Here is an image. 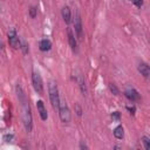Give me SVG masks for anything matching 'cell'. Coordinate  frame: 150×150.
I'll use <instances>...</instances> for the list:
<instances>
[{
  "label": "cell",
  "mask_w": 150,
  "mask_h": 150,
  "mask_svg": "<svg viewBox=\"0 0 150 150\" xmlns=\"http://www.w3.org/2000/svg\"><path fill=\"white\" fill-rule=\"evenodd\" d=\"M131 1L134 3V5H136L137 7H141L143 5V0H131Z\"/></svg>",
  "instance_id": "23"
},
{
  "label": "cell",
  "mask_w": 150,
  "mask_h": 150,
  "mask_svg": "<svg viewBox=\"0 0 150 150\" xmlns=\"http://www.w3.org/2000/svg\"><path fill=\"white\" fill-rule=\"evenodd\" d=\"M36 108H38V112H39L41 120H42V121H46V120L48 119V112H47V110H46L45 103L41 101V100H39V101L36 102Z\"/></svg>",
  "instance_id": "7"
},
{
  "label": "cell",
  "mask_w": 150,
  "mask_h": 150,
  "mask_svg": "<svg viewBox=\"0 0 150 150\" xmlns=\"http://www.w3.org/2000/svg\"><path fill=\"white\" fill-rule=\"evenodd\" d=\"M17 96H18V98H19V101L20 102H23V101H26V95H25V93H23V90H22V88L18 84L17 86Z\"/></svg>",
  "instance_id": "15"
},
{
  "label": "cell",
  "mask_w": 150,
  "mask_h": 150,
  "mask_svg": "<svg viewBox=\"0 0 150 150\" xmlns=\"http://www.w3.org/2000/svg\"><path fill=\"white\" fill-rule=\"evenodd\" d=\"M61 15H62V19L65 20V22L69 23L72 21V12H70V8L68 6H65L61 9Z\"/></svg>",
  "instance_id": "10"
},
{
  "label": "cell",
  "mask_w": 150,
  "mask_h": 150,
  "mask_svg": "<svg viewBox=\"0 0 150 150\" xmlns=\"http://www.w3.org/2000/svg\"><path fill=\"white\" fill-rule=\"evenodd\" d=\"M76 82L79 83V87H80V90L83 95H87V87H86V82L83 80V78L81 75H79V78L76 79Z\"/></svg>",
  "instance_id": "13"
},
{
  "label": "cell",
  "mask_w": 150,
  "mask_h": 150,
  "mask_svg": "<svg viewBox=\"0 0 150 150\" xmlns=\"http://www.w3.org/2000/svg\"><path fill=\"white\" fill-rule=\"evenodd\" d=\"M139 72L141 73V75H143L144 78H149L150 68H149L148 64H145V62H141V64L139 65Z\"/></svg>",
  "instance_id": "11"
},
{
  "label": "cell",
  "mask_w": 150,
  "mask_h": 150,
  "mask_svg": "<svg viewBox=\"0 0 150 150\" xmlns=\"http://www.w3.org/2000/svg\"><path fill=\"white\" fill-rule=\"evenodd\" d=\"M39 48H40V51H42V52H47V51H49V49L52 48V42L49 41L48 39H42L39 42Z\"/></svg>",
  "instance_id": "12"
},
{
  "label": "cell",
  "mask_w": 150,
  "mask_h": 150,
  "mask_svg": "<svg viewBox=\"0 0 150 150\" xmlns=\"http://www.w3.org/2000/svg\"><path fill=\"white\" fill-rule=\"evenodd\" d=\"M75 111H76V115L78 116H82V108L79 103L75 104Z\"/></svg>",
  "instance_id": "20"
},
{
  "label": "cell",
  "mask_w": 150,
  "mask_h": 150,
  "mask_svg": "<svg viewBox=\"0 0 150 150\" xmlns=\"http://www.w3.org/2000/svg\"><path fill=\"white\" fill-rule=\"evenodd\" d=\"M32 83H33L35 92L38 94L42 95V93H44V83H42V79H41L39 73H36V72L32 73Z\"/></svg>",
  "instance_id": "4"
},
{
  "label": "cell",
  "mask_w": 150,
  "mask_h": 150,
  "mask_svg": "<svg viewBox=\"0 0 150 150\" xmlns=\"http://www.w3.org/2000/svg\"><path fill=\"white\" fill-rule=\"evenodd\" d=\"M67 35H68V44H69V46L72 47L73 51H76V48H78V42H76L75 35H74V33L72 32L70 28L67 29Z\"/></svg>",
  "instance_id": "9"
},
{
  "label": "cell",
  "mask_w": 150,
  "mask_h": 150,
  "mask_svg": "<svg viewBox=\"0 0 150 150\" xmlns=\"http://www.w3.org/2000/svg\"><path fill=\"white\" fill-rule=\"evenodd\" d=\"M114 136L116 137L117 140H122L124 137V129L122 126H117L115 129H114Z\"/></svg>",
  "instance_id": "14"
},
{
  "label": "cell",
  "mask_w": 150,
  "mask_h": 150,
  "mask_svg": "<svg viewBox=\"0 0 150 150\" xmlns=\"http://www.w3.org/2000/svg\"><path fill=\"white\" fill-rule=\"evenodd\" d=\"M74 28H75V35L79 40H83V27H82V21L79 14H76L74 21Z\"/></svg>",
  "instance_id": "6"
},
{
  "label": "cell",
  "mask_w": 150,
  "mask_h": 150,
  "mask_svg": "<svg viewBox=\"0 0 150 150\" xmlns=\"http://www.w3.org/2000/svg\"><path fill=\"white\" fill-rule=\"evenodd\" d=\"M28 44H27V41H21V44H20V49L22 51V53L23 54H27L28 53Z\"/></svg>",
  "instance_id": "16"
},
{
  "label": "cell",
  "mask_w": 150,
  "mask_h": 150,
  "mask_svg": "<svg viewBox=\"0 0 150 150\" xmlns=\"http://www.w3.org/2000/svg\"><path fill=\"white\" fill-rule=\"evenodd\" d=\"M109 89H110V92L114 94V95H119V94H120L119 88L116 87V84H114V83H109Z\"/></svg>",
  "instance_id": "18"
},
{
  "label": "cell",
  "mask_w": 150,
  "mask_h": 150,
  "mask_svg": "<svg viewBox=\"0 0 150 150\" xmlns=\"http://www.w3.org/2000/svg\"><path fill=\"white\" fill-rule=\"evenodd\" d=\"M142 142H143V144H144V149L145 150H149L150 149V139L148 136H143L142 137Z\"/></svg>",
  "instance_id": "17"
},
{
  "label": "cell",
  "mask_w": 150,
  "mask_h": 150,
  "mask_svg": "<svg viewBox=\"0 0 150 150\" xmlns=\"http://www.w3.org/2000/svg\"><path fill=\"white\" fill-rule=\"evenodd\" d=\"M36 14H38V8L35 6H32L29 8V15H31V18H35Z\"/></svg>",
  "instance_id": "19"
},
{
  "label": "cell",
  "mask_w": 150,
  "mask_h": 150,
  "mask_svg": "<svg viewBox=\"0 0 150 150\" xmlns=\"http://www.w3.org/2000/svg\"><path fill=\"white\" fill-rule=\"evenodd\" d=\"M48 93H49V100H51V103L53 106L54 109L59 108V103H60V94H59V89L55 82H51L48 86Z\"/></svg>",
  "instance_id": "2"
},
{
  "label": "cell",
  "mask_w": 150,
  "mask_h": 150,
  "mask_svg": "<svg viewBox=\"0 0 150 150\" xmlns=\"http://www.w3.org/2000/svg\"><path fill=\"white\" fill-rule=\"evenodd\" d=\"M12 140H13V135H9V134H7V135H5V136H4V141H6V142H11Z\"/></svg>",
  "instance_id": "22"
},
{
  "label": "cell",
  "mask_w": 150,
  "mask_h": 150,
  "mask_svg": "<svg viewBox=\"0 0 150 150\" xmlns=\"http://www.w3.org/2000/svg\"><path fill=\"white\" fill-rule=\"evenodd\" d=\"M111 119H112V120H115V121H120V120H121L120 112H119V111H114V112L111 114Z\"/></svg>",
  "instance_id": "21"
},
{
  "label": "cell",
  "mask_w": 150,
  "mask_h": 150,
  "mask_svg": "<svg viewBox=\"0 0 150 150\" xmlns=\"http://www.w3.org/2000/svg\"><path fill=\"white\" fill-rule=\"evenodd\" d=\"M127 109L129 110V112H130V114H135V111H136V108L134 107V106H127Z\"/></svg>",
  "instance_id": "24"
},
{
  "label": "cell",
  "mask_w": 150,
  "mask_h": 150,
  "mask_svg": "<svg viewBox=\"0 0 150 150\" xmlns=\"http://www.w3.org/2000/svg\"><path fill=\"white\" fill-rule=\"evenodd\" d=\"M124 95H126V97L129 100V101H131V102L139 101V100H140V94H139V92H137L136 89H134V88L127 89L126 92H124Z\"/></svg>",
  "instance_id": "8"
},
{
  "label": "cell",
  "mask_w": 150,
  "mask_h": 150,
  "mask_svg": "<svg viewBox=\"0 0 150 150\" xmlns=\"http://www.w3.org/2000/svg\"><path fill=\"white\" fill-rule=\"evenodd\" d=\"M59 115H60V120L64 123H69L70 122V110L68 108V104L65 100L60 98V103H59Z\"/></svg>",
  "instance_id": "3"
},
{
  "label": "cell",
  "mask_w": 150,
  "mask_h": 150,
  "mask_svg": "<svg viewBox=\"0 0 150 150\" xmlns=\"http://www.w3.org/2000/svg\"><path fill=\"white\" fill-rule=\"evenodd\" d=\"M8 42H9V46L11 47H13L14 49H19L20 48V39H19V36L15 32L14 28H11L8 31Z\"/></svg>",
  "instance_id": "5"
},
{
  "label": "cell",
  "mask_w": 150,
  "mask_h": 150,
  "mask_svg": "<svg viewBox=\"0 0 150 150\" xmlns=\"http://www.w3.org/2000/svg\"><path fill=\"white\" fill-rule=\"evenodd\" d=\"M80 148H81V149H87V145H83V144H81V145H80Z\"/></svg>",
  "instance_id": "25"
},
{
  "label": "cell",
  "mask_w": 150,
  "mask_h": 150,
  "mask_svg": "<svg viewBox=\"0 0 150 150\" xmlns=\"http://www.w3.org/2000/svg\"><path fill=\"white\" fill-rule=\"evenodd\" d=\"M22 106V121H23V126L26 128V130L28 133L32 131L33 128V119H32V112H31V108L29 104L27 103V100L26 101L21 102Z\"/></svg>",
  "instance_id": "1"
}]
</instances>
